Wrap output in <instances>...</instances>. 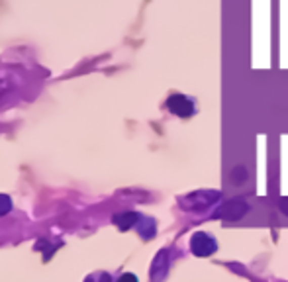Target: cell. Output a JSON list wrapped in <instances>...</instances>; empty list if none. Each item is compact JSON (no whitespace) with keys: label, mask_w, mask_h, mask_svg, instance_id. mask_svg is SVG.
<instances>
[{"label":"cell","mask_w":288,"mask_h":282,"mask_svg":"<svg viewBox=\"0 0 288 282\" xmlns=\"http://www.w3.org/2000/svg\"><path fill=\"white\" fill-rule=\"evenodd\" d=\"M220 198L218 192H210V190H200V192L188 194L186 198H182V208L184 210H194V212H202V210L210 208L214 202Z\"/></svg>","instance_id":"obj_1"},{"label":"cell","mask_w":288,"mask_h":282,"mask_svg":"<svg viewBox=\"0 0 288 282\" xmlns=\"http://www.w3.org/2000/svg\"><path fill=\"white\" fill-rule=\"evenodd\" d=\"M190 249H192V253H194L196 257H210V255H214L216 249H218V243L214 241L212 235L200 231V233H194V235H192Z\"/></svg>","instance_id":"obj_2"},{"label":"cell","mask_w":288,"mask_h":282,"mask_svg":"<svg viewBox=\"0 0 288 282\" xmlns=\"http://www.w3.org/2000/svg\"><path fill=\"white\" fill-rule=\"evenodd\" d=\"M245 214H247V204H245L243 200H231V202L224 204L222 208L218 210V212L214 214V218L235 222V220H241Z\"/></svg>","instance_id":"obj_3"},{"label":"cell","mask_w":288,"mask_h":282,"mask_svg":"<svg viewBox=\"0 0 288 282\" xmlns=\"http://www.w3.org/2000/svg\"><path fill=\"white\" fill-rule=\"evenodd\" d=\"M167 106L173 114H177L181 118H188V116L194 114V104L186 96H182V94H173L167 100Z\"/></svg>","instance_id":"obj_4"},{"label":"cell","mask_w":288,"mask_h":282,"mask_svg":"<svg viewBox=\"0 0 288 282\" xmlns=\"http://www.w3.org/2000/svg\"><path fill=\"white\" fill-rule=\"evenodd\" d=\"M167 274V253L161 251L155 261H153V268H151V280L153 282H159L163 276Z\"/></svg>","instance_id":"obj_5"},{"label":"cell","mask_w":288,"mask_h":282,"mask_svg":"<svg viewBox=\"0 0 288 282\" xmlns=\"http://www.w3.org/2000/svg\"><path fill=\"white\" fill-rule=\"evenodd\" d=\"M139 216L137 214H134V212H128V214H121V216H116L114 218V222H116V225L120 227V229H130V227H134V225H137L139 223Z\"/></svg>","instance_id":"obj_6"},{"label":"cell","mask_w":288,"mask_h":282,"mask_svg":"<svg viewBox=\"0 0 288 282\" xmlns=\"http://www.w3.org/2000/svg\"><path fill=\"white\" fill-rule=\"evenodd\" d=\"M137 227H139V233H141L145 239H151L153 235H155V222H153V220H149V218L139 220Z\"/></svg>","instance_id":"obj_7"},{"label":"cell","mask_w":288,"mask_h":282,"mask_svg":"<svg viewBox=\"0 0 288 282\" xmlns=\"http://www.w3.org/2000/svg\"><path fill=\"white\" fill-rule=\"evenodd\" d=\"M87 282H110V274H106V272H96V274L89 276Z\"/></svg>","instance_id":"obj_8"},{"label":"cell","mask_w":288,"mask_h":282,"mask_svg":"<svg viewBox=\"0 0 288 282\" xmlns=\"http://www.w3.org/2000/svg\"><path fill=\"white\" fill-rule=\"evenodd\" d=\"M12 208V204H10V200L6 198V196H0V216H4L8 210Z\"/></svg>","instance_id":"obj_9"},{"label":"cell","mask_w":288,"mask_h":282,"mask_svg":"<svg viewBox=\"0 0 288 282\" xmlns=\"http://www.w3.org/2000/svg\"><path fill=\"white\" fill-rule=\"evenodd\" d=\"M245 177H247V175H245V169H235V171H233V182H237V180H239V182H241V180H245Z\"/></svg>","instance_id":"obj_10"},{"label":"cell","mask_w":288,"mask_h":282,"mask_svg":"<svg viewBox=\"0 0 288 282\" xmlns=\"http://www.w3.org/2000/svg\"><path fill=\"white\" fill-rule=\"evenodd\" d=\"M118 282H137V276L128 272V274H121L120 278H118Z\"/></svg>","instance_id":"obj_11"},{"label":"cell","mask_w":288,"mask_h":282,"mask_svg":"<svg viewBox=\"0 0 288 282\" xmlns=\"http://www.w3.org/2000/svg\"><path fill=\"white\" fill-rule=\"evenodd\" d=\"M280 210L288 216V198H282V200H280Z\"/></svg>","instance_id":"obj_12"}]
</instances>
